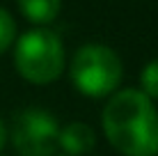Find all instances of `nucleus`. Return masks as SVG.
<instances>
[{"instance_id":"3","label":"nucleus","mask_w":158,"mask_h":156,"mask_svg":"<svg viewBox=\"0 0 158 156\" xmlns=\"http://www.w3.org/2000/svg\"><path fill=\"white\" fill-rule=\"evenodd\" d=\"M124 67L112 48L101 44H87L78 48L69 67L73 87L89 99H101L117 90Z\"/></svg>"},{"instance_id":"1","label":"nucleus","mask_w":158,"mask_h":156,"mask_svg":"<svg viewBox=\"0 0 158 156\" xmlns=\"http://www.w3.org/2000/svg\"><path fill=\"white\" fill-rule=\"evenodd\" d=\"M106 138L124 156H158V110L142 90H122L103 108Z\"/></svg>"},{"instance_id":"8","label":"nucleus","mask_w":158,"mask_h":156,"mask_svg":"<svg viewBox=\"0 0 158 156\" xmlns=\"http://www.w3.org/2000/svg\"><path fill=\"white\" fill-rule=\"evenodd\" d=\"M14 39H16V21L7 9L0 7V53L7 51Z\"/></svg>"},{"instance_id":"6","label":"nucleus","mask_w":158,"mask_h":156,"mask_svg":"<svg viewBox=\"0 0 158 156\" xmlns=\"http://www.w3.org/2000/svg\"><path fill=\"white\" fill-rule=\"evenodd\" d=\"M60 2L62 0H19V9L32 23H51L60 14Z\"/></svg>"},{"instance_id":"2","label":"nucleus","mask_w":158,"mask_h":156,"mask_svg":"<svg viewBox=\"0 0 158 156\" xmlns=\"http://www.w3.org/2000/svg\"><path fill=\"white\" fill-rule=\"evenodd\" d=\"M14 64L32 85H48L64 69V48L60 37L48 28H35L21 35L14 48Z\"/></svg>"},{"instance_id":"9","label":"nucleus","mask_w":158,"mask_h":156,"mask_svg":"<svg viewBox=\"0 0 158 156\" xmlns=\"http://www.w3.org/2000/svg\"><path fill=\"white\" fill-rule=\"evenodd\" d=\"M5 138H7V131H5V124H2V120H0V149L5 147Z\"/></svg>"},{"instance_id":"7","label":"nucleus","mask_w":158,"mask_h":156,"mask_svg":"<svg viewBox=\"0 0 158 156\" xmlns=\"http://www.w3.org/2000/svg\"><path fill=\"white\" fill-rule=\"evenodd\" d=\"M140 83H142V92L149 96L151 101L158 99V57L151 60L140 74Z\"/></svg>"},{"instance_id":"4","label":"nucleus","mask_w":158,"mask_h":156,"mask_svg":"<svg viewBox=\"0 0 158 156\" xmlns=\"http://www.w3.org/2000/svg\"><path fill=\"white\" fill-rule=\"evenodd\" d=\"M60 126L51 112L28 108L14 115L12 142L21 156H53L57 152Z\"/></svg>"},{"instance_id":"5","label":"nucleus","mask_w":158,"mask_h":156,"mask_svg":"<svg viewBox=\"0 0 158 156\" xmlns=\"http://www.w3.org/2000/svg\"><path fill=\"white\" fill-rule=\"evenodd\" d=\"M57 145L64 149L69 156H85L94 149L96 145V136L94 129L87 126L85 122H71L64 129H60V138Z\"/></svg>"}]
</instances>
